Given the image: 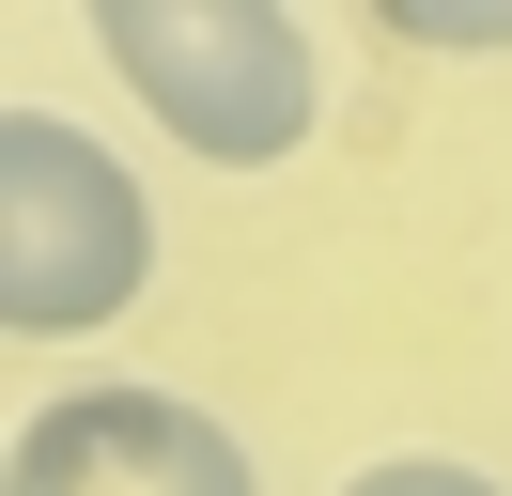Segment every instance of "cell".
<instances>
[{"mask_svg": "<svg viewBox=\"0 0 512 496\" xmlns=\"http://www.w3.org/2000/svg\"><path fill=\"white\" fill-rule=\"evenodd\" d=\"M78 31L156 109V140L202 155V171H280L326 124V31L280 16V0H94Z\"/></svg>", "mask_w": 512, "mask_h": 496, "instance_id": "1", "label": "cell"}, {"mask_svg": "<svg viewBox=\"0 0 512 496\" xmlns=\"http://www.w3.org/2000/svg\"><path fill=\"white\" fill-rule=\"evenodd\" d=\"M156 279V186L63 109H0V326L16 341H94Z\"/></svg>", "mask_w": 512, "mask_h": 496, "instance_id": "2", "label": "cell"}, {"mask_svg": "<svg viewBox=\"0 0 512 496\" xmlns=\"http://www.w3.org/2000/svg\"><path fill=\"white\" fill-rule=\"evenodd\" d=\"M0 496H264V465L218 403L156 388V372H109V388H63L16 419Z\"/></svg>", "mask_w": 512, "mask_h": 496, "instance_id": "3", "label": "cell"}, {"mask_svg": "<svg viewBox=\"0 0 512 496\" xmlns=\"http://www.w3.org/2000/svg\"><path fill=\"white\" fill-rule=\"evenodd\" d=\"M342 496H512L497 465H466V450H388V465H357Z\"/></svg>", "mask_w": 512, "mask_h": 496, "instance_id": "4", "label": "cell"}, {"mask_svg": "<svg viewBox=\"0 0 512 496\" xmlns=\"http://www.w3.org/2000/svg\"><path fill=\"white\" fill-rule=\"evenodd\" d=\"M388 31H419V47H512V0H388Z\"/></svg>", "mask_w": 512, "mask_h": 496, "instance_id": "5", "label": "cell"}]
</instances>
